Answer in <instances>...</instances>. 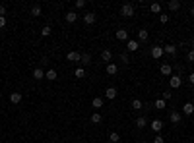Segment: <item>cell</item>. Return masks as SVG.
Returning a JSON list of instances; mask_svg holds the SVG:
<instances>
[{
    "mask_svg": "<svg viewBox=\"0 0 194 143\" xmlns=\"http://www.w3.org/2000/svg\"><path fill=\"white\" fill-rule=\"evenodd\" d=\"M120 16L123 18H132L134 16V4H123L120 6Z\"/></svg>",
    "mask_w": 194,
    "mask_h": 143,
    "instance_id": "6da1fadb",
    "label": "cell"
},
{
    "mask_svg": "<svg viewBox=\"0 0 194 143\" xmlns=\"http://www.w3.org/2000/svg\"><path fill=\"white\" fill-rule=\"evenodd\" d=\"M181 85H183V77H181V76L175 74V76L169 77V87H171V89H179Z\"/></svg>",
    "mask_w": 194,
    "mask_h": 143,
    "instance_id": "7a4b0ae2",
    "label": "cell"
},
{
    "mask_svg": "<svg viewBox=\"0 0 194 143\" xmlns=\"http://www.w3.org/2000/svg\"><path fill=\"white\" fill-rule=\"evenodd\" d=\"M159 74L161 76H173V66H171L169 62L161 64V66H159Z\"/></svg>",
    "mask_w": 194,
    "mask_h": 143,
    "instance_id": "3957f363",
    "label": "cell"
},
{
    "mask_svg": "<svg viewBox=\"0 0 194 143\" xmlns=\"http://www.w3.org/2000/svg\"><path fill=\"white\" fill-rule=\"evenodd\" d=\"M165 54V51H163V47H152V58H155V60H161V56Z\"/></svg>",
    "mask_w": 194,
    "mask_h": 143,
    "instance_id": "277c9868",
    "label": "cell"
},
{
    "mask_svg": "<svg viewBox=\"0 0 194 143\" xmlns=\"http://www.w3.org/2000/svg\"><path fill=\"white\" fill-rule=\"evenodd\" d=\"M149 128H152V132L159 133L163 130V122H161V120H152V122H149Z\"/></svg>",
    "mask_w": 194,
    "mask_h": 143,
    "instance_id": "5b68a950",
    "label": "cell"
},
{
    "mask_svg": "<svg viewBox=\"0 0 194 143\" xmlns=\"http://www.w3.org/2000/svg\"><path fill=\"white\" fill-rule=\"evenodd\" d=\"M80 58H82V52H78V51H72V52L66 54L68 62H80Z\"/></svg>",
    "mask_w": 194,
    "mask_h": 143,
    "instance_id": "8992f818",
    "label": "cell"
},
{
    "mask_svg": "<svg viewBox=\"0 0 194 143\" xmlns=\"http://www.w3.org/2000/svg\"><path fill=\"white\" fill-rule=\"evenodd\" d=\"M181 118H183V114L177 112V110H173V112L169 114V120H171L173 124H181Z\"/></svg>",
    "mask_w": 194,
    "mask_h": 143,
    "instance_id": "52a82bcc",
    "label": "cell"
},
{
    "mask_svg": "<svg viewBox=\"0 0 194 143\" xmlns=\"http://www.w3.org/2000/svg\"><path fill=\"white\" fill-rule=\"evenodd\" d=\"M95 19H97V16H95L93 12H88V14L84 16V21H85L88 25H93V23H95Z\"/></svg>",
    "mask_w": 194,
    "mask_h": 143,
    "instance_id": "ba28073f",
    "label": "cell"
},
{
    "mask_svg": "<svg viewBox=\"0 0 194 143\" xmlns=\"http://www.w3.org/2000/svg\"><path fill=\"white\" fill-rule=\"evenodd\" d=\"M107 74H109V76H117V74H119V66H117L114 62L107 64Z\"/></svg>",
    "mask_w": 194,
    "mask_h": 143,
    "instance_id": "9c48e42d",
    "label": "cell"
},
{
    "mask_svg": "<svg viewBox=\"0 0 194 143\" xmlns=\"http://www.w3.org/2000/svg\"><path fill=\"white\" fill-rule=\"evenodd\" d=\"M192 112H194V103H184V104H183V114L190 116Z\"/></svg>",
    "mask_w": 194,
    "mask_h": 143,
    "instance_id": "30bf717a",
    "label": "cell"
},
{
    "mask_svg": "<svg viewBox=\"0 0 194 143\" xmlns=\"http://www.w3.org/2000/svg\"><path fill=\"white\" fill-rule=\"evenodd\" d=\"M56 77H58L56 70H53V68H51V70H47V72H45V80H49V81H54Z\"/></svg>",
    "mask_w": 194,
    "mask_h": 143,
    "instance_id": "8fae6325",
    "label": "cell"
},
{
    "mask_svg": "<svg viewBox=\"0 0 194 143\" xmlns=\"http://www.w3.org/2000/svg\"><path fill=\"white\" fill-rule=\"evenodd\" d=\"M114 97H117V89H114V87H107V89H105V99L113 101Z\"/></svg>",
    "mask_w": 194,
    "mask_h": 143,
    "instance_id": "7c38bea8",
    "label": "cell"
},
{
    "mask_svg": "<svg viewBox=\"0 0 194 143\" xmlns=\"http://www.w3.org/2000/svg\"><path fill=\"white\" fill-rule=\"evenodd\" d=\"M33 77H35V80H45V70H43V68H35L33 70Z\"/></svg>",
    "mask_w": 194,
    "mask_h": 143,
    "instance_id": "4fadbf2b",
    "label": "cell"
},
{
    "mask_svg": "<svg viewBox=\"0 0 194 143\" xmlns=\"http://www.w3.org/2000/svg\"><path fill=\"white\" fill-rule=\"evenodd\" d=\"M146 126H148V120H146V116H140V118H136V128H138V130H144Z\"/></svg>",
    "mask_w": 194,
    "mask_h": 143,
    "instance_id": "5bb4252c",
    "label": "cell"
},
{
    "mask_svg": "<svg viewBox=\"0 0 194 143\" xmlns=\"http://www.w3.org/2000/svg\"><path fill=\"white\" fill-rule=\"evenodd\" d=\"M163 51H165V54L175 56V54H177V47H175V45H165V47H163Z\"/></svg>",
    "mask_w": 194,
    "mask_h": 143,
    "instance_id": "9a60e30c",
    "label": "cell"
},
{
    "mask_svg": "<svg viewBox=\"0 0 194 143\" xmlns=\"http://www.w3.org/2000/svg\"><path fill=\"white\" fill-rule=\"evenodd\" d=\"M21 99H24V97H21V93H12V95H10V103L12 104H19Z\"/></svg>",
    "mask_w": 194,
    "mask_h": 143,
    "instance_id": "2e32d148",
    "label": "cell"
},
{
    "mask_svg": "<svg viewBox=\"0 0 194 143\" xmlns=\"http://www.w3.org/2000/svg\"><path fill=\"white\" fill-rule=\"evenodd\" d=\"M78 19V14L74 12V10H70V12H66V23H74V21Z\"/></svg>",
    "mask_w": 194,
    "mask_h": 143,
    "instance_id": "e0dca14e",
    "label": "cell"
},
{
    "mask_svg": "<svg viewBox=\"0 0 194 143\" xmlns=\"http://www.w3.org/2000/svg\"><path fill=\"white\" fill-rule=\"evenodd\" d=\"M80 62H82V68H84V66H89V64H91V56H89L88 52H82Z\"/></svg>",
    "mask_w": 194,
    "mask_h": 143,
    "instance_id": "ac0fdd59",
    "label": "cell"
},
{
    "mask_svg": "<svg viewBox=\"0 0 194 143\" xmlns=\"http://www.w3.org/2000/svg\"><path fill=\"white\" fill-rule=\"evenodd\" d=\"M101 60H105V62L111 64V60H113V52L109 51V48H105V51L101 52Z\"/></svg>",
    "mask_w": 194,
    "mask_h": 143,
    "instance_id": "d6986e66",
    "label": "cell"
},
{
    "mask_svg": "<svg viewBox=\"0 0 194 143\" xmlns=\"http://www.w3.org/2000/svg\"><path fill=\"white\" fill-rule=\"evenodd\" d=\"M148 39H149V33H148L146 29H140V31H138V41H142V43H146Z\"/></svg>",
    "mask_w": 194,
    "mask_h": 143,
    "instance_id": "ffe728a7",
    "label": "cell"
},
{
    "mask_svg": "<svg viewBox=\"0 0 194 143\" xmlns=\"http://www.w3.org/2000/svg\"><path fill=\"white\" fill-rule=\"evenodd\" d=\"M117 39L119 41H128V31L126 29H119L117 31Z\"/></svg>",
    "mask_w": 194,
    "mask_h": 143,
    "instance_id": "44dd1931",
    "label": "cell"
},
{
    "mask_svg": "<svg viewBox=\"0 0 194 143\" xmlns=\"http://www.w3.org/2000/svg\"><path fill=\"white\" fill-rule=\"evenodd\" d=\"M138 48H140V43L138 41H128V51H130V52H136Z\"/></svg>",
    "mask_w": 194,
    "mask_h": 143,
    "instance_id": "7402d4cb",
    "label": "cell"
},
{
    "mask_svg": "<svg viewBox=\"0 0 194 143\" xmlns=\"http://www.w3.org/2000/svg\"><path fill=\"white\" fill-rule=\"evenodd\" d=\"M167 6H169V10H171V12H177L179 8H181V2H179V0H171Z\"/></svg>",
    "mask_w": 194,
    "mask_h": 143,
    "instance_id": "603a6c76",
    "label": "cell"
},
{
    "mask_svg": "<svg viewBox=\"0 0 194 143\" xmlns=\"http://www.w3.org/2000/svg\"><path fill=\"white\" fill-rule=\"evenodd\" d=\"M91 106H93V108H101V106H103V99L101 97H95L91 101Z\"/></svg>",
    "mask_w": 194,
    "mask_h": 143,
    "instance_id": "cb8c5ba5",
    "label": "cell"
},
{
    "mask_svg": "<svg viewBox=\"0 0 194 143\" xmlns=\"http://www.w3.org/2000/svg\"><path fill=\"white\" fill-rule=\"evenodd\" d=\"M31 16H35V18L41 16V6H39V4H33V6H31Z\"/></svg>",
    "mask_w": 194,
    "mask_h": 143,
    "instance_id": "d4e9b609",
    "label": "cell"
},
{
    "mask_svg": "<svg viewBox=\"0 0 194 143\" xmlns=\"http://www.w3.org/2000/svg\"><path fill=\"white\" fill-rule=\"evenodd\" d=\"M101 120H103V116H101L99 112H93V114H91V122H93V124H101Z\"/></svg>",
    "mask_w": 194,
    "mask_h": 143,
    "instance_id": "484cf974",
    "label": "cell"
},
{
    "mask_svg": "<svg viewBox=\"0 0 194 143\" xmlns=\"http://www.w3.org/2000/svg\"><path fill=\"white\" fill-rule=\"evenodd\" d=\"M161 8H163V6H161L159 2H153L152 6H149V10H152L153 14H161Z\"/></svg>",
    "mask_w": 194,
    "mask_h": 143,
    "instance_id": "4316f807",
    "label": "cell"
},
{
    "mask_svg": "<svg viewBox=\"0 0 194 143\" xmlns=\"http://www.w3.org/2000/svg\"><path fill=\"white\" fill-rule=\"evenodd\" d=\"M132 108L134 110H142L144 108V103L140 101V99H134V101H132Z\"/></svg>",
    "mask_w": 194,
    "mask_h": 143,
    "instance_id": "83f0119b",
    "label": "cell"
},
{
    "mask_svg": "<svg viewBox=\"0 0 194 143\" xmlns=\"http://www.w3.org/2000/svg\"><path fill=\"white\" fill-rule=\"evenodd\" d=\"M153 106H155V108H165V106H167V101H163V99H157V101L153 103Z\"/></svg>",
    "mask_w": 194,
    "mask_h": 143,
    "instance_id": "f1b7e54d",
    "label": "cell"
},
{
    "mask_svg": "<svg viewBox=\"0 0 194 143\" xmlns=\"http://www.w3.org/2000/svg\"><path fill=\"white\" fill-rule=\"evenodd\" d=\"M109 139H111L113 143H120V135H119V132H111Z\"/></svg>",
    "mask_w": 194,
    "mask_h": 143,
    "instance_id": "f546056e",
    "label": "cell"
},
{
    "mask_svg": "<svg viewBox=\"0 0 194 143\" xmlns=\"http://www.w3.org/2000/svg\"><path fill=\"white\" fill-rule=\"evenodd\" d=\"M51 25H45V27H43V29H41V35H43V37H49V35H51Z\"/></svg>",
    "mask_w": 194,
    "mask_h": 143,
    "instance_id": "4dcf8cb0",
    "label": "cell"
},
{
    "mask_svg": "<svg viewBox=\"0 0 194 143\" xmlns=\"http://www.w3.org/2000/svg\"><path fill=\"white\" fill-rule=\"evenodd\" d=\"M74 76H76V77H85V70H84V68H76Z\"/></svg>",
    "mask_w": 194,
    "mask_h": 143,
    "instance_id": "1f68e13d",
    "label": "cell"
},
{
    "mask_svg": "<svg viewBox=\"0 0 194 143\" xmlns=\"http://www.w3.org/2000/svg\"><path fill=\"white\" fill-rule=\"evenodd\" d=\"M171 97H173V93H171V91H163V97L161 99H163V101H169Z\"/></svg>",
    "mask_w": 194,
    "mask_h": 143,
    "instance_id": "d6a6232c",
    "label": "cell"
},
{
    "mask_svg": "<svg viewBox=\"0 0 194 143\" xmlns=\"http://www.w3.org/2000/svg\"><path fill=\"white\" fill-rule=\"evenodd\" d=\"M6 23H8V19H6V16H0V29H4Z\"/></svg>",
    "mask_w": 194,
    "mask_h": 143,
    "instance_id": "836d02e7",
    "label": "cell"
},
{
    "mask_svg": "<svg viewBox=\"0 0 194 143\" xmlns=\"http://www.w3.org/2000/svg\"><path fill=\"white\" fill-rule=\"evenodd\" d=\"M159 21H161V23H167V21H169V16H167V14H159Z\"/></svg>",
    "mask_w": 194,
    "mask_h": 143,
    "instance_id": "e575fe53",
    "label": "cell"
},
{
    "mask_svg": "<svg viewBox=\"0 0 194 143\" xmlns=\"http://www.w3.org/2000/svg\"><path fill=\"white\" fill-rule=\"evenodd\" d=\"M186 60H188V62H194V48H192V51H188V54H186Z\"/></svg>",
    "mask_w": 194,
    "mask_h": 143,
    "instance_id": "d590c367",
    "label": "cell"
},
{
    "mask_svg": "<svg viewBox=\"0 0 194 143\" xmlns=\"http://www.w3.org/2000/svg\"><path fill=\"white\" fill-rule=\"evenodd\" d=\"M163 141H165V139L161 137V133H157L155 137H153V143H163Z\"/></svg>",
    "mask_w": 194,
    "mask_h": 143,
    "instance_id": "8d00e7d4",
    "label": "cell"
},
{
    "mask_svg": "<svg viewBox=\"0 0 194 143\" xmlns=\"http://www.w3.org/2000/svg\"><path fill=\"white\" fill-rule=\"evenodd\" d=\"M74 6H76V8H84V6H85V0H78Z\"/></svg>",
    "mask_w": 194,
    "mask_h": 143,
    "instance_id": "74e56055",
    "label": "cell"
},
{
    "mask_svg": "<svg viewBox=\"0 0 194 143\" xmlns=\"http://www.w3.org/2000/svg\"><path fill=\"white\" fill-rule=\"evenodd\" d=\"M0 16H6V6L0 4Z\"/></svg>",
    "mask_w": 194,
    "mask_h": 143,
    "instance_id": "f35d334b",
    "label": "cell"
},
{
    "mask_svg": "<svg viewBox=\"0 0 194 143\" xmlns=\"http://www.w3.org/2000/svg\"><path fill=\"white\" fill-rule=\"evenodd\" d=\"M120 60H123L124 64H128V56H126V54H120Z\"/></svg>",
    "mask_w": 194,
    "mask_h": 143,
    "instance_id": "ab89813d",
    "label": "cell"
},
{
    "mask_svg": "<svg viewBox=\"0 0 194 143\" xmlns=\"http://www.w3.org/2000/svg\"><path fill=\"white\" fill-rule=\"evenodd\" d=\"M188 81H190V85H194V72H192V74L188 76Z\"/></svg>",
    "mask_w": 194,
    "mask_h": 143,
    "instance_id": "60d3db41",
    "label": "cell"
},
{
    "mask_svg": "<svg viewBox=\"0 0 194 143\" xmlns=\"http://www.w3.org/2000/svg\"><path fill=\"white\" fill-rule=\"evenodd\" d=\"M190 16L194 18V6H192V8H190Z\"/></svg>",
    "mask_w": 194,
    "mask_h": 143,
    "instance_id": "b9f144b4",
    "label": "cell"
},
{
    "mask_svg": "<svg viewBox=\"0 0 194 143\" xmlns=\"http://www.w3.org/2000/svg\"><path fill=\"white\" fill-rule=\"evenodd\" d=\"M140 143H148V141H140Z\"/></svg>",
    "mask_w": 194,
    "mask_h": 143,
    "instance_id": "7bdbcfd3",
    "label": "cell"
}]
</instances>
